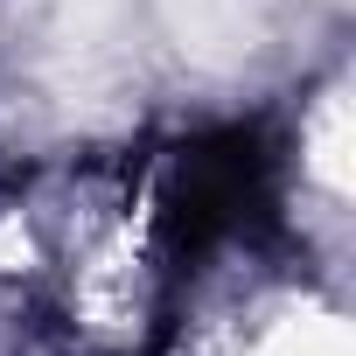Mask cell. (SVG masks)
I'll list each match as a JSON object with an SVG mask.
<instances>
[{"label":"cell","mask_w":356,"mask_h":356,"mask_svg":"<svg viewBox=\"0 0 356 356\" xmlns=\"http://www.w3.org/2000/svg\"><path fill=\"white\" fill-rule=\"evenodd\" d=\"M266 203H273V154L259 147V133L224 126V133H203L175 154L154 224H161L168 259H203V252L231 245Z\"/></svg>","instance_id":"obj_1"}]
</instances>
